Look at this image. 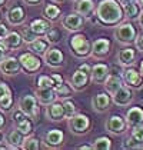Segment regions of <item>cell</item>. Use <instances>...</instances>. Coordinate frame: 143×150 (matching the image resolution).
I'll return each instance as SVG.
<instances>
[{
  "label": "cell",
  "mask_w": 143,
  "mask_h": 150,
  "mask_svg": "<svg viewBox=\"0 0 143 150\" xmlns=\"http://www.w3.org/2000/svg\"><path fill=\"white\" fill-rule=\"evenodd\" d=\"M96 20L103 26H118L123 20V7L118 0H100L96 6Z\"/></svg>",
  "instance_id": "6da1fadb"
},
{
  "label": "cell",
  "mask_w": 143,
  "mask_h": 150,
  "mask_svg": "<svg viewBox=\"0 0 143 150\" xmlns=\"http://www.w3.org/2000/svg\"><path fill=\"white\" fill-rule=\"evenodd\" d=\"M69 47H70V52L79 59H86L90 56V47L92 43L89 42V39L80 33V32H76L74 35L69 39Z\"/></svg>",
  "instance_id": "7a4b0ae2"
},
{
  "label": "cell",
  "mask_w": 143,
  "mask_h": 150,
  "mask_svg": "<svg viewBox=\"0 0 143 150\" xmlns=\"http://www.w3.org/2000/svg\"><path fill=\"white\" fill-rule=\"evenodd\" d=\"M137 36L136 32V27L129 22H125L122 23L120 22L115 30V37L116 40L119 42L120 45H125V46H130L132 43H135V39Z\"/></svg>",
  "instance_id": "3957f363"
},
{
  "label": "cell",
  "mask_w": 143,
  "mask_h": 150,
  "mask_svg": "<svg viewBox=\"0 0 143 150\" xmlns=\"http://www.w3.org/2000/svg\"><path fill=\"white\" fill-rule=\"evenodd\" d=\"M67 125H69V129L73 134L82 136V134L89 132V129L92 126V122H90L89 116L83 115V113H74L72 117H69Z\"/></svg>",
  "instance_id": "277c9868"
},
{
  "label": "cell",
  "mask_w": 143,
  "mask_h": 150,
  "mask_svg": "<svg viewBox=\"0 0 143 150\" xmlns=\"http://www.w3.org/2000/svg\"><path fill=\"white\" fill-rule=\"evenodd\" d=\"M17 109H20L24 115L30 119H37L39 116V103L35 94H24L17 102Z\"/></svg>",
  "instance_id": "5b68a950"
},
{
  "label": "cell",
  "mask_w": 143,
  "mask_h": 150,
  "mask_svg": "<svg viewBox=\"0 0 143 150\" xmlns=\"http://www.w3.org/2000/svg\"><path fill=\"white\" fill-rule=\"evenodd\" d=\"M19 63H20V67L26 71V73H36L39 71L42 67V62L40 59L37 57L36 54H33L32 52H27V53H22L19 56Z\"/></svg>",
  "instance_id": "8992f818"
},
{
  "label": "cell",
  "mask_w": 143,
  "mask_h": 150,
  "mask_svg": "<svg viewBox=\"0 0 143 150\" xmlns=\"http://www.w3.org/2000/svg\"><path fill=\"white\" fill-rule=\"evenodd\" d=\"M110 99L118 107H127L133 102V92L130 87L122 84L113 94H110Z\"/></svg>",
  "instance_id": "52a82bcc"
},
{
  "label": "cell",
  "mask_w": 143,
  "mask_h": 150,
  "mask_svg": "<svg viewBox=\"0 0 143 150\" xmlns=\"http://www.w3.org/2000/svg\"><path fill=\"white\" fill-rule=\"evenodd\" d=\"M122 80L130 89H142L143 86V77L140 76V73L130 66L122 70Z\"/></svg>",
  "instance_id": "ba28073f"
},
{
  "label": "cell",
  "mask_w": 143,
  "mask_h": 150,
  "mask_svg": "<svg viewBox=\"0 0 143 150\" xmlns=\"http://www.w3.org/2000/svg\"><path fill=\"white\" fill-rule=\"evenodd\" d=\"M110 47H112V43H110L109 39H106V37L96 39L92 43V47H90V56L97 59V60L105 59L110 52Z\"/></svg>",
  "instance_id": "9c48e42d"
},
{
  "label": "cell",
  "mask_w": 143,
  "mask_h": 150,
  "mask_svg": "<svg viewBox=\"0 0 143 150\" xmlns=\"http://www.w3.org/2000/svg\"><path fill=\"white\" fill-rule=\"evenodd\" d=\"M43 62L47 64L49 67H53V69H57L63 64L64 62V56H63V52L57 49V47H49L47 50L43 53Z\"/></svg>",
  "instance_id": "30bf717a"
},
{
  "label": "cell",
  "mask_w": 143,
  "mask_h": 150,
  "mask_svg": "<svg viewBox=\"0 0 143 150\" xmlns=\"http://www.w3.org/2000/svg\"><path fill=\"white\" fill-rule=\"evenodd\" d=\"M83 22H84V17H82L80 14L73 12V13L66 14V16L62 19V26H63L67 32L76 33V32H80V30H82Z\"/></svg>",
  "instance_id": "8fae6325"
},
{
  "label": "cell",
  "mask_w": 143,
  "mask_h": 150,
  "mask_svg": "<svg viewBox=\"0 0 143 150\" xmlns=\"http://www.w3.org/2000/svg\"><path fill=\"white\" fill-rule=\"evenodd\" d=\"M127 129V125H126V120L125 117H122L119 115H113L110 116L106 120V130L110 133V134H123Z\"/></svg>",
  "instance_id": "7c38bea8"
},
{
  "label": "cell",
  "mask_w": 143,
  "mask_h": 150,
  "mask_svg": "<svg viewBox=\"0 0 143 150\" xmlns=\"http://www.w3.org/2000/svg\"><path fill=\"white\" fill-rule=\"evenodd\" d=\"M22 70L19 59L13 57V56H6L0 62V71L6 76H16L19 71Z\"/></svg>",
  "instance_id": "4fadbf2b"
},
{
  "label": "cell",
  "mask_w": 143,
  "mask_h": 150,
  "mask_svg": "<svg viewBox=\"0 0 143 150\" xmlns=\"http://www.w3.org/2000/svg\"><path fill=\"white\" fill-rule=\"evenodd\" d=\"M140 144H143V123L132 127L130 137L126 139V142L123 143V147L125 149H139Z\"/></svg>",
  "instance_id": "5bb4252c"
},
{
  "label": "cell",
  "mask_w": 143,
  "mask_h": 150,
  "mask_svg": "<svg viewBox=\"0 0 143 150\" xmlns=\"http://www.w3.org/2000/svg\"><path fill=\"white\" fill-rule=\"evenodd\" d=\"M63 140H64V134L60 129H52L49 130L47 133L45 134L43 137V143L46 147H50V149H57L63 144Z\"/></svg>",
  "instance_id": "9a60e30c"
},
{
  "label": "cell",
  "mask_w": 143,
  "mask_h": 150,
  "mask_svg": "<svg viewBox=\"0 0 143 150\" xmlns=\"http://www.w3.org/2000/svg\"><path fill=\"white\" fill-rule=\"evenodd\" d=\"M35 97L37 103L42 106H47V104L53 103L55 100H57L55 89H50V87H37L35 90Z\"/></svg>",
  "instance_id": "2e32d148"
},
{
  "label": "cell",
  "mask_w": 143,
  "mask_h": 150,
  "mask_svg": "<svg viewBox=\"0 0 143 150\" xmlns=\"http://www.w3.org/2000/svg\"><path fill=\"white\" fill-rule=\"evenodd\" d=\"M89 81H90V76L86 74V73L82 71L80 69H77L74 73H73V76H72L69 84H70V87L73 89V90L80 92V90H83V89L87 87Z\"/></svg>",
  "instance_id": "e0dca14e"
},
{
  "label": "cell",
  "mask_w": 143,
  "mask_h": 150,
  "mask_svg": "<svg viewBox=\"0 0 143 150\" xmlns=\"http://www.w3.org/2000/svg\"><path fill=\"white\" fill-rule=\"evenodd\" d=\"M110 103H112V99H110V94L107 92L97 93L95 97L92 99V107L97 113H105V112H107L109 107H110Z\"/></svg>",
  "instance_id": "ac0fdd59"
},
{
  "label": "cell",
  "mask_w": 143,
  "mask_h": 150,
  "mask_svg": "<svg viewBox=\"0 0 143 150\" xmlns=\"http://www.w3.org/2000/svg\"><path fill=\"white\" fill-rule=\"evenodd\" d=\"M6 19L12 26H22L26 20V12L22 6H13L6 13Z\"/></svg>",
  "instance_id": "d6986e66"
},
{
  "label": "cell",
  "mask_w": 143,
  "mask_h": 150,
  "mask_svg": "<svg viewBox=\"0 0 143 150\" xmlns=\"http://www.w3.org/2000/svg\"><path fill=\"white\" fill-rule=\"evenodd\" d=\"M73 12L80 14L82 17H90L95 12V1L93 0H74Z\"/></svg>",
  "instance_id": "ffe728a7"
},
{
  "label": "cell",
  "mask_w": 143,
  "mask_h": 150,
  "mask_svg": "<svg viewBox=\"0 0 143 150\" xmlns=\"http://www.w3.org/2000/svg\"><path fill=\"white\" fill-rule=\"evenodd\" d=\"M125 120H126V125L127 127H135L137 125H142L143 123V109L140 106H135L130 107L126 115H125Z\"/></svg>",
  "instance_id": "44dd1931"
},
{
  "label": "cell",
  "mask_w": 143,
  "mask_h": 150,
  "mask_svg": "<svg viewBox=\"0 0 143 150\" xmlns=\"http://www.w3.org/2000/svg\"><path fill=\"white\" fill-rule=\"evenodd\" d=\"M46 117L50 122H62L64 119V110H63V104L55 100L53 103L46 106Z\"/></svg>",
  "instance_id": "7402d4cb"
},
{
  "label": "cell",
  "mask_w": 143,
  "mask_h": 150,
  "mask_svg": "<svg viewBox=\"0 0 143 150\" xmlns=\"http://www.w3.org/2000/svg\"><path fill=\"white\" fill-rule=\"evenodd\" d=\"M109 73H110V70L106 64L96 63L95 66H92V70H90V80H93L97 84H103L109 76Z\"/></svg>",
  "instance_id": "603a6c76"
},
{
  "label": "cell",
  "mask_w": 143,
  "mask_h": 150,
  "mask_svg": "<svg viewBox=\"0 0 143 150\" xmlns=\"http://www.w3.org/2000/svg\"><path fill=\"white\" fill-rule=\"evenodd\" d=\"M118 62H119L120 66L123 67H127V66H132L135 62H136V50L129 47H123L122 50H119L118 53Z\"/></svg>",
  "instance_id": "cb8c5ba5"
},
{
  "label": "cell",
  "mask_w": 143,
  "mask_h": 150,
  "mask_svg": "<svg viewBox=\"0 0 143 150\" xmlns=\"http://www.w3.org/2000/svg\"><path fill=\"white\" fill-rule=\"evenodd\" d=\"M0 42L6 46L7 50H16V49H19V47L23 45L22 36H20L19 32H9Z\"/></svg>",
  "instance_id": "d4e9b609"
},
{
  "label": "cell",
  "mask_w": 143,
  "mask_h": 150,
  "mask_svg": "<svg viewBox=\"0 0 143 150\" xmlns=\"http://www.w3.org/2000/svg\"><path fill=\"white\" fill-rule=\"evenodd\" d=\"M23 139L24 136L19 132V130H12L9 132L6 136H4V142L7 144L9 149H20L22 147V143H23Z\"/></svg>",
  "instance_id": "484cf974"
},
{
  "label": "cell",
  "mask_w": 143,
  "mask_h": 150,
  "mask_svg": "<svg viewBox=\"0 0 143 150\" xmlns=\"http://www.w3.org/2000/svg\"><path fill=\"white\" fill-rule=\"evenodd\" d=\"M29 26H30V29H32L39 37H40V36H45L49 32V29L52 27V26H50V22L46 20V19H35Z\"/></svg>",
  "instance_id": "4316f807"
},
{
  "label": "cell",
  "mask_w": 143,
  "mask_h": 150,
  "mask_svg": "<svg viewBox=\"0 0 143 150\" xmlns=\"http://www.w3.org/2000/svg\"><path fill=\"white\" fill-rule=\"evenodd\" d=\"M139 13H140V6L137 4L136 0L123 6V19H126V20H135V19H137L139 17Z\"/></svg>",
  "instance_id": "83f0119b"
},
{
  "label": "cell",
  "mask_w": 143,
  "mask_h": 150,
  "mask_svg": "<svg viewBox=\"0 0 143 150\" xmlns=\"http://www.w3.org/2000/svg\"><path fill=\"white\" fill-rule=\"evenodd\" d=\"M27 46H29L27 47V49H29V52H32L33 54H36V56H43V53L49 49V43L46 42V40H43V39L37 37V39L33 40L32 43H29Z\"/></svg>",
  "instance_id": "f1b7e54d"
},
{
  "label": "cell",
  "mask_w": 143,
  "mask_h": 150,
  "mask_svg": "<svg viewBox=\"0 0 143 150\" xmlns=\"http://www.w3.org/2000/svg\"><path fill=\"white\" fill-rule=\"evenodd\" d=\"M103 86H105V89H106V92L109 94H113L122 86V79H120V76H118V74H110L109 73V76H107V79L105 80Z\"/></svg>",
  "instance_id": "f546056e"
},
{
  "label": "cell",
  "mask_w": 143,
  "mask_h": 150,
  "mask_svg": "<svg viewBox=\"0 0 143 150\" xmlns=\"http://www.w3.org/2000/svg\"><path fill=\"white\" fill-rule=\"evenodd\" d=\"M60 7L56 6V4H46V7L43 9V16L46 17V20L49 22H55L60 17Z\"/></svg>",
  "instance_id": "4dcf8cb0"
},
{
  "label": "cell",
  "mask_w": 143,
  "mask_h": 150,
  "mask_svg": "<svg viewBox=\"0 0 143 150\" xmlns=\"http://www.w3.org/2000/svg\"><path fill=\"white\" fill-rule=\"evenodd\" d=\"M16 130H19L23 136H29L33 132V123L30 120V117H24L23 120H20L19 123H16Z\"/></svg>",
  "instance_id": "1f68e13d"
},
{
  "label": "cell",
  "mask_w": 143,
  "mask_h": 150,
  "mask_svg": "<svg viewBox=\"0 0 143 150\" xmlns=\"http://www.w3.org/2000/svg\"><path fill=\"white\" fill-rule=\"evenodd\" d=\"M20 149L23 150H39L40 149V142L39 139L35 137V136H24L23 143H22V147Z\"/></svg>",
  "instance_id": "d6a6232c"
},
{
  "label": "cell",
  "mask_w": 143,
  "mask_h": 150,
  "mask_svg": "<svg viewBox=\"0 0 143 150\" xmlns=\"http://www.w3.org/2000/svg\"><path fill=\"white\" fill-rule=\"evenodd\" d=\"M92 149H96V150H110L112 149V140L106 136H100L97 137L93 142L92 144Z\"/></svg>",
  "instance_id": "836d02e7"
},
{
  "label": "cell",
  "mask_w": 143,
  "mask_h": 150,
  "mask_svg": "<svg viewBox=\"0 0 143 150\" xmlns=\"http://www.w3.org/2000/svg\"><path fill=\"white\" fill-rule=\"evenodd\" d=\"M20 36H22L23 43H26V45L32 43L33 40H36V39L39 37V36L30 29V26H23V29H22V32H20Z\"/></svg>",
  "instance_id": "e575fe53"
},
{
  "label": "cell",
  "mask_w": 143,
  "mask_h": 150,
  "mask_svg": "<svg viewBox=\"0 0 143 150\" xmlns=\"http://www.w3.org/2000/svg\"><path fill=\"white\" fill-rule=\"evenodd\" d=\"M55 92H56L57 99H66V97H69L72 94V87L69 83H62L59 87L55 89Z\"/></svg>",
  "instance_id": "d590c367"
},
{
  "label": "cell",
  "mask_w": 143,
  "mask_h": 150,
  "mask_svg": "<svg viewBox=\"0 0 143 150\" xmlns=\"http://www.w3.org/2000/svg\"><path fill=\"white\" fill-rule=\"evenodd\" d=\"M45 40L47 42L49 45H56L57 42L60 40V33L57 29H53V27H50L49 29V32L45 35Z\"/></svg>",
  "instance_id": "8d00e7d4"
},
{
  "label": "cell",
  "mask_w": 143,
  "mask_h": 150,
  "mask_svg": "<svg viewBox=\"0 0 143 150\" xmlns=\"http://www.w3.org/2000/svg\"><path fill=\"white\" fill-rule=\"evenodd\" d=\"M12 104H13L12 93L4 94V96L0 97V110H1V112H9V110L12 109Z\"/></svg>",
  "instance_id": "74e56055"
},
{
  "label": "cell",
  "mask_w": 143,
  "mask_h": 150,
  "mask_svg": "<svg viewBox=\"0 0 143 150\" xmlns=\"http://www.w3.org/2000/svg\"><path fill=\"white\" fill-rule=\"evenodd\" d=\"M62 104H63V110H64V117H66V119L72 117V116L76 113V104L73 103L72 100H69L67 97H66V100Z\"/></svg>",
  "instance_id": "f35d334b"
},
{
  "label": "cell",
  "mask_w": 143,
  "mask_h": 150,
  "mask_svg": "<svg viewBox=\"0 0 143 150\" xmlns=\"http://www.w3.org/2000/svg\"><path fill=\"white\" fill-rule=\"evenodd\" d=\"M37 87H50V89H55V81L50 76H39L37 79Z\"/></svg>",
  "instance_id": "ab89813d"
},
{
  "label": "cell",
  "mask_w": 143,
  "mask_h": 150,
  "mask_svg": "<svg viewBox=\"0 0 143 150\" xmlns=\"http://www.w3.org/2000/svg\"><path fill=\"white\" fill-rule=\"evenodd\" d=\"M24 117H27V116L24 115V113L22 112V110H20V109L14 110V112H13V115H12V119H13V122H14V123H19L20 120H23Z\"/></svg>",
  "instance_id": "60d3db41"
},
{
  "label": "cell",
  "mask_w": 143,
  "mask_h": 150,
  "mask_svg": "<svg viewBox=\"0 0 143 150\" xmlns=\"http://www.w3.org/2000/svg\"><path fill=\"white\" fill-rule=\"evenodd\" d=\"M9 93H12L10 87H9L4 81L0 80V97H1V96H4V94H9Z\"/></svg>",
  "instance_id": "b9f144b4"
},
{
  "label": "cell",
  "mask_w": 143,
  "mask_h": 150,
  "mask_svg": "<svg viewBox=\"0 0 143 150\" xmlns=\"http://www.w3.org/2000/svg\"><path fill=\"white\" fill-rule=\"evenodd\" d=\"M50 77H52V79H53V81H55V89H56V87H59L62 83H64L63 77H62L60 74H57V73H53V74H52Z\"/></svg>",
  "instance_id": "7bdbcfd3"
},
{
  "label": "cell",
  "mask_w": 143,
  "mask_h": 150,
  "mask_svg": "<svg viewBox=\"0 0 143 150\" xmlns=\"http://www.w3.org/2000/svg\"><path fill=\"white\" fill-rule=\"evenodd\" d=\"M135 45H136V49L143 53V35L136 36V39H135Z\"/></svg>",
  "instance_id": "ee69618b"
},
{
  "label": "cell",
  "mask_w": 143,
  "mask_h": 150,
  "mask_svg": "<svg viewBox=\"0 0 143 150\" xmlns=\"http://www.w3.org/2000/svg\"><path fill=\"white\" fill-rule=\"evenodd\" d=\"M9 33V29L6 27V24H3V23H0V40L4 37V36Z\"/></svg>",
  "instance_id": "f6af8a7d"
},
{
  "label": "cell",
  "mask_w": 143,
  "mask_h": 150,
  "mask_svg": "<svg viewBox=\"0 0 143 150\" xmlns=\"http://www.w3.org/2000/svg\"><path fill=\"white\" fill-rule=\"evenodd\" d=\"M6 53H7V49H6V46H4L1 42H0V62L6 57Z\"/></svg>",
  "instance_id": "bcb514c9"
},
{
  "label": "cell",
  "mask_w": 143,
  "mask_h": 150,
  "mask_svg": "<svg viewBox=\"0 0 143 150\" xmlns=\"http://www.w3.org/2000/svg\"><path fill=\"white\" fill-rule=\"evenodd\" d=\"M79 69L82 70V71H84L86 74H89V76H90V70H92V67H90L89 64L83 63V64H80V66H79Z\"/></svg>",
  "instance_id": "7dc6e473"
},
{
  "label": "cell",
  "mask_w": 143,
  "mask_h": 150,
  "mask_svg": "<svg viewBox=\"0 0 143 150\" xmlns=\"http://www.w3.org/2000/svg\"><path fill=\"white\" fill-rule=\"evenodd\" d=\"M23 3H26V4H29V6H35V4H39L42 0H22Z\"/></svg>",
  "instance_id": "c3c4849f"
},
{
  "label": "cell",
  "mask_w": 143,
  "mask_h": 150,
  "mask_svg": "<svg viewBox=\"0 0 143 150\" xmlns=\"http://www.w3.org/2000/svg\"><path fill=\"white\" fill-rule=\"evenodd\" d=\"M79 150H92V144H82L77 147Z\"/></svg>",
  "instance_id": "681fc988"
},
{
  "label": "cell",
  "mask_w": 143,
  "mask_h": 150,
  "mask_svg": "<svg viewBox=\"0 0 143 150\" xmlns=\"http://www.w3.org/2000/svg\"><path fill=\"white\" fill-rule=\"evenodd\" d=\"M137 20H139V24H140V27L143 29V12L139 13V17H137Z\"/></svg>",
  "instance_id": "f907efd6"
},
{
  "label": "cell",
  "mask_w": 143,
  "mask_h": 150,
  "mask_svg": "<svg viewBox=\"0 0 143 150\" xmlns=\"http://www.w3.org/2000/svg\"><path fill=\"white\" fill-rule=\"evenodd\" d=\"M3 126H4V116L0 113V130L3 129Z\"/></svg>",
  "instance_id": "816d5d0a"
},
{
  "label": "cell",
  "mask_w": 143,
  "mask_h": 150,
  "mask_svg": "<svg viewBox=\"0 0 143 150\" xmlns=\"http://www.w3.org/2000/svg\"><path fill=\"white\" fill-rule=\"evenodd\" d=\"M120 4H122V7L125 6V4H127V3H130V1H135V0H118Z\"/></svg>",
  "instance_id": "f5cc1de1"
},
{
  "label": "cell",
  "mask_w": 143,
  "mask_h": 150,
  "mask_svg": "<svg viewBox=\"0 0 143 150\" xmlns=\"http://www.w3.org/2000/svg\"><path fill=\"white\" fill-rule=\"evenodd\" d=\"M3 142H4V134L0 132V146H1V143H3Z\"/></svg>",
  "instance_id": "db71d44e"
},
{
  "label": "cell",
  "mask_w": 143,
  "mask_h": 150,
  "mask_svg": "<svg viewBox=\"0 0 143 150\" xmlns=\"http://www.w3.org/2000/svg\"><path fill=\"white\" fill-rule=\"evenodd\" d=\"M139 73H140V76L143 77V60L140 62V71H139Z\"/></svg>",
  "instance_id": "11a10c76"
},
{
  "label": "cell",
  "mask_w": 143,
  "mask_h": 150,
  "mask_svg": "<svg viewBox=\"0 0 143 150\" xmlns=\"http://www.w3.org/2000/svg\"><path fill=\"white\" fill-rule=\"evenodd\" d=\"M136 1H137V4H139V6L143 9V0H136Z\"/></svg>",
  "instance_id": "9f6ffc18"
},
{
  "label": "cell",
  "mask_w": 143,
  "mask_h": 150,
  "mask_svg": "<svg viewBox=\"0 0 143 150\" xmlns=\"http://www.w3.org/2000/svg\"><path fill=\"white\" fill-rule=\"evenodd\" d=\"M52 1H55V3H63L64 0H52Z\"/></svg>",
  "instance_id": "6f0895ef"
},
{
  "label": "cell",
  "mask_w": 143,
  "mask_h": 150,
  "mask_svg": "<svg viewBox=\"0 0 143 150\" xmlns=\"http://www.w3.org/2000/svg\"><path fill=\"white\" fill-rule=\"evenodd\" d=\"M4 3H6V0H0V6H3Z\"/></svg>",
  "instance_id": "680465c9"
}]
</instances>
